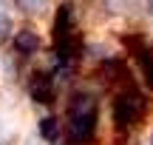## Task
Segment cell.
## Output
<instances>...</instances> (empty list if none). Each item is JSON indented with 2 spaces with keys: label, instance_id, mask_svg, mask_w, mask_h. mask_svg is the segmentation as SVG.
Listing matches in <instances>:
<instances>
[{
  "label": "cell",
  "instance_id": "obj_1",
  "mask_svg": "<svg viewBox=\"0 0 153 145\" xmlns=\"http://www.w3.org/2000/svg\"><path fill=\"white\" fill-rule=\"evenodd\" d=\"M99 123V102L91 91H76L65 108V131L74 145H88L97 134Z\"/></svg>",
  "mask_w": 153,
  "mask_h": 145
},
{
  "label": "cell",
  "instance_id": "obj_2",
  "mask_svg": "<svg viewBox=\"0 0 153 145\" xmlns=\"http://www.w3.org/2000/svg\"><path fill=\"white\" fill-rule=\"evenodd\" d=\"M54 51H57V60H60L62 68H68L74 63V57L79 54V34H76V26H74V9L71 3H62L57 9V17H54Z\"/></svg>",
  "mask_w": 153,
  "mask_h": 145
},
{
  "label": "cell",
  "instance_id": "obj_3",
  "mask_svg": "<svg viewBox=\"0 0 153 145\" xmlns=\"http://www.w3.org/2000/svg\"><path fill=\"white\" fill-rule=\"evenodd\" d=\"M150 102L142 91L128 88L122 94L114 97V105H111V117H114V128L116 131H131L133 125H139L148 114Z\"/></svg>",
  "mask_w": 153,
  "mask_h": 145
},
{
  "label": "cell",
  "instance_id": "obj_4",
  "mask_svg": "<svg viewBox=\"0 0 153 145\" xmlns=\"http://www.w3.org/2000/svg\"><path fill=\"white\" fill-rule=\"evenodd\" d=\"M125 43H128V49H131L136 66L142 68V77H145V83H148V88L153 91V43L145 40V37H133V34H128Z\"/></svg>",
  "mask_w": 153,
  "mask_h": 145
},
{
  "label": "cell",
  "instance_id": "obj_5",
  "mask_svg": "<svg viewBox=\"0 0 153 145\" xmlns=\"http://www.w3.org/2000/svg\"><path fill=\"white\" fill-rule=\"evenodd\" d=\"M28 94H31L34 102L40 105H51L57 97V85H54V71H45V68H37L28 80Z\"/></svg>",
  "mask_w": 153,
  "mask_h": 145
},
{
  "label": "cell",
  "instance_id": "obj_6",
  "mask_svg": "<svg viewBox=\"0 0 153 145\" xmlns=\"http://www.w3.org/2000/svg\"><path fill=\"white\" fill-rule=\"evenodd\" d=\"M99 68H102V71H99V80H102L105 85H116V83H125L128 80V68H125L122 60H105Z\"/></svg>",
  "mask_w": 153,
  "mask_h": 145
},
{
  "label": "cell",
  "instance_id": "obj_7",
  "mask_svg": "<svg viewBox=\"0 0 153 145\" xmlns=\"http://www.w3.org/2000/svg\"><path fill=\"white\" fill-rule=\"evenodd\" d=\"M14 49L20 51V54H34V51L40 49V37L31 28H23V31L14 34Z\"/></svg>",
  "mask_w": 153,
  "mask_h": 145
},
{
  "label": "cell",
  "instance_id": "obj_8",
  "mask_svg": "<svg viewBox=\"0 0 153 145\" xmlns=\"http://www.w3.org/2000/svg\"><path fill=\"white\" fill-rule=\"evenodd\" d=\"M14 6L26 17H43L48 11V0H14Z\"/></svg>",
  "mask_w": 153,
  "mask_h": 145
},
{
  "label": "cell",
  "instance_id": "obj_9",
  "mask_svg": "<svg viewBox=\"0 0 153 145\" xmlns=\"http://www.w3.org/2000/svg\"><path fill=\"white\" fill-rule=\"evenodd\" d=\"M40 137L45 142L60 140V123H57V117H43L40 120Z\"/></svg>",
  "mask_w": 153,
  "mask_h": 145
},
{
  "label": "cell",
  "instance_id": "obj_10",
  "mask_svg": "<svg viewBox=\"0 0 153 145\" xmlns=\"http://www.w3.org/2000/svg\"><path fill=\"white\" fill-rule=\"evenodd\" d=\"M9 34H11V20H9V14L0 11V46L9 40Z\"/></svg>",
  "mask_w": 153,
  "mask_h": 145
}]
</instances>
